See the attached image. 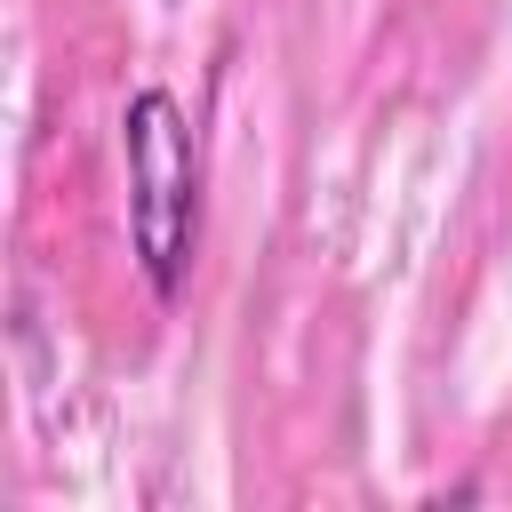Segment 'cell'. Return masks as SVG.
<instances>
[{"label":"cell","instance_id":"obj_1","mask_svg":"<svg viewBox=\"0 0 512 512\" xmlns=\"http://www.w3.org/2000/svg\"><path fill=\"white\" fill-rule=\"evenodd\" d=\"M120 152H128V240H136V264H144L152 296H176L184 264H192V240H200V152H192L184 104L168 88L128 96Z\"/></svg>","mask_w":512,"mask_h":512}]
</instances>
